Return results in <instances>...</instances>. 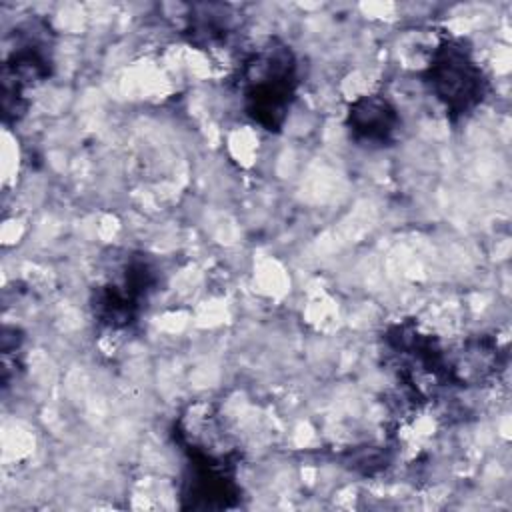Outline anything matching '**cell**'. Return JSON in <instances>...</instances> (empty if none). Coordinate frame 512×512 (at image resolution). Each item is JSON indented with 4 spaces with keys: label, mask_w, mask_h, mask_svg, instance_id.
<instances>
[{
    "label": "cell",
    "mask_w": 512,
    "mask_h": 512,
    "mask_svg": "<svg viewBox=\"0 0 512 512\" xmlns=\"http://www.w3.org/2000/svg\"><path fill=\"white\" fill-rule=\"evenodd\" d=\"M174 442L186 460H240V448L212 402H192L180 412Z\"/></svg>",
    "instance_id": "5"
},
{
    "label": "cell",
    "mask_w": 512,
    "mask_h": 512,
    "mask_svg": "<svg viewBox=\"0 0 512 512\" xmlns=\"http://www.w3.org/2000/svg\"><path fill=\"white\" fill-rule=\"evenodd\" d=\"M422 82L452 122L476 112L490 90L484 68L462 38H442L432 48Z\"/></svg>",
    "instance_id": "2"
},
{
    "label": "cell",
    "mask_w": 512,
    "mask_h": 512,
    "mask_svg": "<svg viewBox=\"0 0 512 512\" xmlns=\"http://www.w3.org/2000/svg\"><path fill=\"white\" fill-rule=\"evenodd\" d=\"M158 284L160 268L150 256L124 254L90 292L94 320L114 332L132 328Z\"/></svg>",
    "instance_id": "3"
},
{
    "label": "cell",
    "mask_w": 512,
    "mask_h": 512,
    "mask_svg": "<svg viewBox=\"0 0 512 512\" xmlns=\"http://www.w3.org/2000/svg\"><path fill=\"white\" fill-rule=\"evenodd\" d=\"M504 348L490 334H476L446 348V378L450 388L482 386L504 368Z\"/></svg>",
    "instance_id": "7"
},
{
    "label": "cell",
    "mask_w": 512,
    "mask_h": 512,
    "mask_svg": "<svg viewBox=\"0 0 512 512\" xmlns=\"http://www.w3.org/2000/svg\"><path fill=\"white\" fill-rule=\"evenodd\" d=\"M234 82L244 114L266 132H280L300 84L296 52L282 38L270 36L244 54Z\"/></svg>",
    "instance_id": "1"
},
{
    "label": "cell",
    "mask_w": 512,
    "mask_h": 512,
    "mask_svg": "<svg viewBox=\"0 0 512 512\" xmlns=\"http://www.w3.org/2000/svg\"><path fill=\"white\" fill-rule=\"evenodd\" d=\"M234 32V12L224 4H192L184 16V36L190 44L212 50L228 42Z\"/></svg>",
    "instance_id": "9"
},
{
    "label": "cell",
    "mask_w": 512,
    "mask_h": 512,
    "mask_svg": "<svg viewBox=\"0 0 512 512\" xmlns=\"http://www.w3.org/2000/svg\"><path fill=\"white\" fill-rule=\"evenodd\" d=\"M52 66V30L48 22L30 18L18 24L0 74L4 122H18L26 114L28 90L48 80Z\"/></svg>",
    "instance_id": "4"
},
{
    "label": "cell",
    "mask_w": 512,
    "mask_h": 512,
    "mask_svg": "<svg viewBox=\"0 0 512 512\" xmlns=\"http://www.w3.org/2000/svg\"><path fill=\"white\" fill-rule=\"evenodd\" d=\"M346 130L356 144L382 148L396 140L402 116L384 94H362L346 108Z\"/></svg>",
    "instance_id": "8"
},
{
    "label": "cell",
    "mask_w": 512,
    "mask_h": 512,
    "mask_svg": "<svg viewBox=\"0 0 512 512\" xmlns=\"http://www.w3.org/2000/svg\"><path fill=\"white\" fill-rule=\"evenodd\" d=\"M240 460H186L180 480V508L226 510L240 502Z\"/></svg>",
    "instance_id": "6"
}]
</instances>
